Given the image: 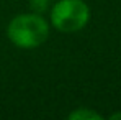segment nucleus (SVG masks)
Listing matches in <instances>:
<instances>
[{
    "mask_svg": "<svg viewBox=\"0 0 121 120\" xmlns=\"http://www.w3.org/2000/svg\"><path fill=\"white\" fill-rule=\"evenodd\" d=\"M7 36L15 46L31 49L41 46L49 36V26L39 13L18 15L8 23Z\"/></svg>",
    "mask_w": 121,
    "mask_h": 120,
    "instance_id": "f257e3e1",
    "label": "nucleus"
},
{
    "mask_svg": "<svg viewBox=\"0 0 121 120\" xmlns=\"http://www.w3.org/2000/svg\"><path fill=\"white\" fill-rule=\"evenodd\" d=\"M90 20V8L83 0H59L51 10V21L62 33L82 30Z\"/></svg>",
    "mask_w": 121,
    "mask_h": 120,
    "instance_id": "f03ea898",
    "label": "nucleus"
},
{
    "mask_svg": "<svg viewBox=\"0 0 121 120\" xmlns=\"http://www.w3.org/2000/svg\"><path fill=\"white\" fill-rule=\"evenodd\" d=\"M69 119L70 120H101L103 117H101L100 114L90 110V109H79V110L72 112L69 115Z\"/></svg>",
    "mask_w": 121,
    "mask_h": 120,
    "instance_id": "7ed1b4c3",
    "label": "nucleus"
},
{
    "mask_svg": "<svg viewBox=\"0 0 121 120\" xmlns=\"http://www.w3.org/2000/svg\"><path fill=\"white\" fill-rule=\"evenodd\" d=\"M49 5V0H31V8L36 13H43Z\"/></svg>",
    "mask_w": 121,
    "mask_h": 120,
    "instance_id": "20e7f679",
    "label": "nucleus"
},
{
    "mask_svg": "<svg viewBox=\"0 0 121 120\" xmlns=\"http://www.w3.org/2000/svg\"><path fill=\"white\" fill-rule=\"evenodd\" d=\"M111 120H116V119H121V114H113L111 117H110Z\"/></svg>",
    "mask_w": 121,
    "mask_h": 120,
    "instance_id": "39448f33",
    "label": "nucleus"
}]
</instances>
